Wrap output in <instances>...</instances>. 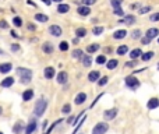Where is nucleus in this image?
<instances>
[{
    "label": "nucleus",
    "instance_id": "1",
    "mask_svg": "<svg viewBox=\"0 0 159 134\" xmlns=\"http://www.w3.org/2000/svg\"><path fill=\"white\" fill-rule=\"evenodd\" d=\"M17 74L21 77L20 80H21L22 84H29V83H31V78H32V71H31L29 69L18 67V69H17Z\"/></svg>",
    "mask_w": 159,
    "mask_h": 134
},
{
    "label": "nucleus",
    "instance_id": "2",
    "mask_svg": "<svg viewBox=\"0 0 159 134\" xmlns=\"http://www.w3.org/2000/svg\"><path fill=\"white\" fill-rule=\"evenodd\" d=\"M46 108H47V101H45V99H39V101H36L35 108H34V115H35L36 117L44 116Z\"/></svg>",
    "mask_w": 159,
    "mask_h": 134
},
{
    "label": "nucleus",
    "instance_id": "3",
    "mask_svg": "<svg viewBox=\"0 0 159 134\" xmlns=\"http://www.w3.org/2000/svg\"><path fill=\"white\" fill-rule=\"evenodd\" d=\"M108 130H109V124L105 123V122H99L92 129V134H105Z\"/></svg>",
    "mask_w": 159,
    "mask_h": 134
},
{
    "label": "nucleus",
    "instance_id": "4",
    "mask_svg": "<svg viewBox=\"0 0 159 134\" xmlns=\"http://www.w3.org/2000/svg\"><path fill=\"white\" fill-rule=\"evenodd\" d=\"M126 85L128 88H131V90H135V88L140 87V81H138V78H135V77L128 76V77H126Z\"/></svg>",
    "mask_w": 159,
    "mask_h": 134
},
{
    "label": "nucleus",
    "instance_id": "5",
    "mask_svg": "<svg viewBox=\"0 0 159 134\" xmlns=\"http://www.w3.org/2000/svg\"><path fill=\"white\" fill-rule=\"evenodd\" d=\"M36 127H38V122H36L35 119H31L29 123L27 124V127H25V134H32L34 131L36 130Z\"/></svg>",
    "mask_w": 159,
    "mask_h": 134
},
{
    "label": "nucleus",
    "instance_id": "6",
    "mask_svg": "<svg viewBox=\"0 0 159 134\" xmlns=\"http://www.w3.org/2000/svg\"><path fill=\"white\" fill-rule=\"evenodd\" d=\"M117 108H113V109H108V110H105V113H103V117H105L106 120H112L115 119L116 116H117Z\"/></svg>",
    "mask_w": 159,
    "mask_h": 134
},
{
    "label": "nucleus",
    "instance_id": "7",
    "mask_svg": "<svg viewBox=\"0 0 159 134\" xmlns=\"http://www.w3.org/2000/svg\"><path fill=\"white\" fill-rule=\"evenodd\" d=\"M49 32H50V35H53V36H60L63 34V31L59 25H50L49 27Z\"/></svg>",
    "mask_w": 159,
    "mask_h": 134
},
{
    "label": "nucleus",
    "instance_id": "8",
    "mask_svg": "<svg viewBox=\"0 0 159 134\" xmlns=\"http://www.w3.org/2000/svg\"><path fill=\"white\" fill-rule=\"evenodd\" d=\"M85 101H87V94H85V92H80V94L76 96V99H74L76 105H83Z\"/></svg>",
    "mask_w": 159,
    "mask_h": 134
},
{
    "label": "nucleus",
    "instance_id": "9",
    "mask_svg": "<svg viewBox=\"0 0 159 134\" xmlns=\"http://www.w3.org/2000/svg\"><path fill=\"white\" fill-rule=\"evenodd\" d=\"M77 13H78L80 15L85 17V15H89L91 8H89V7H87V6H80V7L77 8Z\"/></svg>",
    "mask_w": 159,
    "mask_h": 134
},
{
    "label": "nucleus",
    "instance_id": "10",
    "mask_svg": "<svg viewBox=\"0 0 159 134\" xmlns=\"http://www.w3.org/2000/svg\"><path fill=\"white\" fill-rule=\"evenodd\" d=\"M120 24H127V25H131V24H134L135 22V17L134 15H126V17L123 18V20H120Z\"/></svg>",
    "mask_w": 159,
    "mask_h": 134
},
{
    "label": "nucleus",
    "instance_id": "11",
    "mask_svg": "<svg viewBox=\"0 0 159 134\" xmlns=\"http://www.w3.org/2000/svg\"><path fill=\"white\" fill-rule=\"evenodd\" d=\"M32 96H34V91L32 90H27V91H24V92H22V101H24V102L31 101V99H32Z\"/></svg>",
    "mask_w": 159,
    "mask_h": 134
},
{
    "label": "nucleus",
    "instance_id": "12",
    "mask_svg": "<svg viewBox=\"0 0 159 134\" xmlns=\"http://www.w3.org/2000/svg\"><path fill=\"white\" fill-rule=\"evenodd\" d=\"M13 84H14V78H13V77H7V78H4V80L0 83V85L3 88H8V87H11Z\"/></svg>",
    "mask_w": 159,
    "mask_h": 134
},
{
    "label": "nucleus",
    "instance_id": "13",
    "mask_svg": "<svg viewBox=\"0 0 159 134\" xmlns=\"http://www.w3.org/2000/svg\"><path fill=\"white\" fill-rule=\"evenodd\" d=\"M159 106V99L158 98H151L147 103V108L148 109H156Z\"/></svg>",
    "mask_w": 159,
    "mask_h": 134
},
{
    "label": "nucleus",
    "instance_id": "14",
    "mask_svg": "<svg viewBox=\"0 0 159 134\" xmlns=\"http://www.w3.org/2000/svg\"><path fill=\"white\" fill-rule=\"evenodd\" d=\"M126 35H127L126 29H117V31L113 34V38H115V39H123V38H126Z\"/></svg>",
    "mask_w": 159,
    "mask_h": 134
},
{
    "label": "nucleus",
    "instance_id": "15",
    "mask_svg": "<svg viewBox=\"0 0 159 134\" xmlns=\"http://www.w3.org/2000/svg\"><path fill=\"white\" fill-rule=\"evenodd\" d=\"M56 80H57L59 84H66V83H67V73H66V71H60L57 74V78H56Z\"/></svg>",
    "mask_w": 159,
    "mask_h": 134
},
{
    "label": "nucleus",
    "instance_id": "16",
    "mask_svg": "<svg viewBox=\"0 0 159 134\" xmlns=\"http://www.w3.org/2000/svg\"><path fill=\"white\" fill-rule=\"evenodd\" d=\"M159 34V29L158 28H149L148 31H147V38H149V39H154V38H156Z\"/></svg>",
    "mask_w": 159,
    "mask_h": 134
},
{
    "label": "nucleus",
    "instance_id": "17",
    "mask_svg": "<svg viewBox=\"0 0 159 134\" xmlns=\"http://www.w3.org/2000/svg\"><path fill=\"white\" fill-rule=\"evenodd\" d=\"M99 77H101V73L95 70V71H91L89 74H88V80H89L91 83H95V81H98Z\"/></svg>",
    "mask_w": 159,
    "mask_h": 134
},
{
    "label": "nucleus",
    "instance_id": "18",
    "mask_svg": "<svg viewBox=\"0 0 159 134\" xmlns=\"http://www.w3.org/2000/svg\"><path fill=\"white\" fill-rule=\"evenodd\" d=\"M11 69H13V64H11V63H2V64H0V73H3V74L8 73Z\"/></svg>",
    "mask_w": 159,
    "mask_h": 134
},
{
    "label": "nucleus",
    "instance_id": "19",
    "mask_svg": "<svg viewBox=\"0 0 159 134\" xmlns=\"http://www.w3.org/2000/svg\"><path fill=\"white\" fill-rule=\"evenodd\" d=\"M140 56H142V51L140 49V47H137V49H134V51H131V52H130V57L133 59V60L138 59Z\"/></svg>",
    "mask_w": 159,
    "mask_h": 134
},
{
    "label": "nucleus",
    "instance_id": "20",
    "mask_svg": "<svg viewBox=\"0 0 159 134\" xmlns=\"http://www.w3.org/2000/svg\"><path fill=\"white\" fill-rule=\"evenodd\" d=\"M22 129H24V126H22V122H21V120H18L17 123L14 124V127H13V133H14V134H20Z\"/></svg>",
    "mask_w": 159,
    "mask_h": 134
},
{
    "label": "nucleus",
    "instance_id": "21",
    "mask_svg": "<svg viewBox=\"0 0 159 134\" xmlns=\"http://www.w3.org/2000/svg\"><path fill=\"white\" fill-rule=\"evenodd\" d=\"M69 10H70V6H69V4L60 3V4L57 6V11L60 13V14H64V13H67Z\"/></svg>",
    "mask_w": 159,
    "mask_h": 134
},
{
    "label": "nucleus",
    "instance_id": "22",
    "mask_svg": "<svg viewBox=\"0 0 159 134\" xmlns=\"http://www.w3.org/2000/svg\"><path fill=\"white\" fill-rule=\"evenodd\" d=\"M45 77H46V78H53L54 67H46V69H45Z\"/></svg>",
    "mask_w": 159,
    "mask_h": 134
},
{
    "label": "nucleus",
    "instance_id": "23",
    "mask_svg": "<svg viewBox=\"0 0 159 134\" xmlns=\"http://www.w3.org/2000/svg\"><path fill=\"white\" fill-rule=\"evenodd\" d=\"M117 64H119V62H117L116 59H112V60H109V62L106 63V67H108L109 70H115L116 67H117Z\"/></svg>",
    "mask_w": 159,
    "mask_h": 134
},
{
    "label": "nucleus",
    "instance_id": "24",
    "mask_svg": "<svg viewBox=\"0 0 159 134\" xmlns=\"http://www.w3.org/2000/svg\"><path fill=\"white\" fill-rule=\"evenodd\" d=\"M42 51H44L45 53H52V52H53V45H52L50 42H46V44H44V46H42Z\"/></svg>",
    "mask_w": 159,
    "mask_h": 134
},
{
    "label": "nucleus",
    "instance_id": "25",
    "mask_svg": "<svg viewBox=\"0 0 159 134\" xmlns=\"http://www.w3.org/2000/svg\"><path fill=\"white\" fill-rule=\"evenodd\" d=\"M127 52H128V46H127V45H122V46L117 47V54H120V56H122V54H126Z\"/></svg>",
    "mask_w": 159,
    "mask_h": 134
},
{
    "label": "nucleus",
    "instance_id": "26",
    "mask_svg": "<svg viewBox=\"0 0 159 134\" xmlns=\"http://www.w3.org/2000/svg\"><path fill=\"white\" fill-rule=\"evenodd\" d=\"M76 35H77V38H84V36L87 35V29L85 28H77Z\"/></svg>",
    "mask_w": 159,
    "mask_h": 134
},
{
    "label": "nucleus",
    "instance_id": "27",
    "mask_svg": "<svg viewBox=\"0 0 159 134\" xmlns=\"http://www.w3.org/2000/svg\"><path fill=\"white\" fill-rule=\"evenodd\" d=\"M71 56L74 59H83V51H81V49H74Z\"/></svg>",
    "mask_w": 159,
    "mask_h": 134
},
{
    "label": "nucleus",
    "instance_id": "28",
    "mask_svg": "<svg viewBox=\"0 0 159 134\" xmlns=\"http://www.w3.org/2000/svg\"><path fill=\"white\" fill-rule=\"evenodd\" d=\"M154 54H155L154 52H147V53H144L141 56V59L144 60V62H148V60H151V59L154 57Z\"/></svg>",
    "mask_w": 159,
    "mask_h": 134
},
{
    "label": "nucleus",
    "instance_id": "29",
    "mask_svg": "<svg viewBox=\"0 0 159 134\" xmlns=\"http://www.w3.org/2000/svg\"><path fill=\"white\" fill-rule=\"evenodd\" d=\"M35 20L36 21H41V22H46L49 18H47V15H45V14H35Z\"/></svg>",
    "mask_w": 159,
    "mask_h": 134
},
{
    "label": "nucleus",
    "instance_id": "30",
    "mask_svg": "<svg viewBox=\"0 0 159 134\" xmlns=\"http://www.w3.org/2000/svg\"><path fill=\"white\" fill-rule=\"evenodd\" d=\"M98 49H99V45H98V44H92V45H89V46L87 47V52H88V53H94V52H96Z\"/></svg>",
    "mask_w": 159,
    "mask_h": 134
},
{
    "label": "nucleus",
    "instance_id": "31",
    "mask_svg": "<svg viewBox=\"0 0 159 134\" xmlns=\"http://www.w3.org/2000/svg\"><path fill=\"white\" fill-rule=\"evenodd\" d=\"M83 63L85 67H91V63H92V59L91 56H83Z\"/></svg>",
    "mask_w": 159,
    "mask_h": 134
},
{
    "label": "nucleus",
    "instance_id": "32",
    "mask_svg": "<svg viewBox=\"0 0 159 134\" xmlns=\"http://www.w3.org/2000/svg\"><path fill=\"white\" fill-rule=\"evenodd\" d=\"M70 112H71V106H70V103H66V105L62 108V113L63 115H69Z\"/></svg>",
    "mask_w": 159,
    "mask_h": 134
},
{
    "label": "nucleus",
    "instance_id": "33",
    "mask_svg": "<svg viewBox=\"0 0 159 134\" xmlns=\"http://www.w3.org/2000/svg\"><path fill=\"white\" fill-rule=\"evenodd\" d=\"M108 81H109V77H102L101 80H98V85H99V87H103V85H106V84H108Z\"/></svg>",
    "mask_w": 159,
    "mask_h": 134
},
{
    "label": "nucleus",
    "instance_id": "34",
    "mask_svg": "<svg viewBox=\"0 0 159 134\" xmlns=\"http://www.w3.org/2000/svg\"><path fill=\"white\" fill-rule=\"evenodd\" d=\"M62 122H63V120H62V119H59V120H56V122H54V123H53V124H52V126H50V127H49V129H47V131H46V133H45V134H50V131H52V130H53V129H54V127H56V126H57V124H59V123H62Z\"/></svg>",
    "mask_w": 159,
    "mask_h": 134
},
{
    "label": "nucleus",
    "instance_id": "35",
    "mask_svg": "<svg viewBox=\"0 0 159 134\" xmlns=\"http://www.w3.org/2000/svg\"><path fill=\"white\" fill-rule=\"evenodd\" d=\"M59 49H60V51H69V44H67V42H66V41H63V42H60V45H59Z\"/></svg>",
    "mask_w": 159,
    "mask_h": 134
},
{
    "label": "nucleus",
    "instance_id": "36",
    "mask_svg": "<svg viewBox=\"0 0 159 134\" xmlns=\"http://www.w3.org/2000/svg\"><path fill=\"white\" fill-rule=\"evenodd\" d=\"M96 63H98V64H103V63H106V56H105V54L98 56V57H96Z\"/></svg>",
    "mask_w": 159,
    "mask_h": 134
},
{
    "label": "nucleus",
    "instance_id": "37",
    "mask_svg": "<svg viewBox=\"0 0 159 134\" xmlns=\"http://www.w3.org/2000/svg\"><path fill=\"white\" fill-rule=\"evenodd\" d=\"M13 24H14L15 27H21L22 25V20L20 17H14L13 18Z\"/></svg>",
    "mask_w": 159,
    "mask_h": 134
},
{
    "label": "nucleus",
    "instance_id": "38",
    "mask_svg": "<svg viewBox=\"0 0 159 134\" xmlns=\"http://www.w3.org/2000/svg\"><path fill=\"white\" fill-rule=\"evenodd\" d=\"M92 32H94V35H101V34L103 32V27H95V28L92 29Z\"/></svg>",
    "mask_w": 159,
    "mask_h": 134
},
{
    "label": "nucleus",
    "instance_id": "39",
    "mask_svg": "<svg viewBox=\"0 0 159 134\" xmlns=\"http://www.w3.org/2000/svg\"><path fill=\"white\" fill-rule=\"evenodd\" d=\"M81 2H83V4H84V6H87V7H89L91 4L96 3V0H81Z\"/></svg>",
    "mask_w": 159,
    "mask_h": 134
},
{
    "label": "nucleus",
    "instance_id": "40",
    "mask_svg": "<svg viewBox=\"0 0 159 134\" xmlns=\"http://www.w3.org/2000/svg\"><path fill=\"white\" fill-rule=\"evenodd\" d=\"M134 38V39H138V38H141V31L140 29H135V31H133V35H131Z\"/></svg>",
    "mask_w": 159,
    "mask_h": 134
},
{
    "label": "nucleus",
    "instance_id": "41",
    "mask_svg": "<svg viewBox=\"0 0 159 134\" xmlns=\"http://www.w3.org/2000/svg\"><path fill=\"white\" fill-rule=\"evenodd\" d=\"M110 4L113 6V8H119L120 7V0H110Z\"/></svg>",
    "mask_w": 159,
    "mask_h": 134
},
{
    "label": "nucleus",
    "instance_id": "42",
    "mask_svg": "<svg viewBox=\"0 0 159 134\" xmlns=\"http://www.w3.org/2000/svg\"><path fill=\"white\" fill-rule=\"evenodd\" d=\"M116 15H120V17H123L124 15V11L122 10V7H119V8H115V11H113Z\"/></svg>",
    "mask_w": 159,
    "mask_h": 134
},
{
    "label": "nucleus",
    "instance_id": "43",
    "mask_svg": "<svg viewBox=\"0 0 159 134\" xmlns=\"http://www.w3.org/2000/svg\"><path fill=\"white\" fill-rule=\"evenodd\" d=\"M0 28H3V29L8 28V24H7V21H4V20H0Z\"/></svg>",
    "mask_w": 159,
    "mask_h": 134
},
{
    "label": "nucleus",
    "instance_id": "44",
    "mask_svg": "<svg viewBox=\"0 0 159 134\" xmlns=\"http://www.w3.org/2000/svg\"><path fill=\"white\" fill-rule=\"evenodd\" d=\"M149 18H151V21H159V13H155V14H152Z\"/></svg>",
    "mask_w": 159,
    "mask_h": 134
},
{
    "label": "nucleus",
    "instance_id": "45",
    "mask_svg": "<svg viewBox=\"0 0 159 134\" xmlns=\"http://www.w3.org/2000/svg\"><path fill=\"white\" fill-rule=\"evenodd\" d=\"M148 11H151V7H144L140 10V14H145V13H148Z\"/></svg>",
    "mask_w": 159,
    "mask_h": 134
},
{
    "label": "nucleus",
    "instance_id": "46",
    "mask_svg": "<svg viewBox=\"0 0 159 134\" xmlns=\"http://www.w3.org/2000/svg\"><path fill=\"white\" fill-rule=\"evenodd\" d=\"M11 51H13V52L20 51V46H18V44H13V46H11Z\"/></svg>",
    "mask_w": 159,
    "mask_h": 134
},
{
    "label": "nucleus",
    "instance_id": "47",
    "mask_svg": "<svg viewBox=\"0 0 159 134\" xmlns=\"http://www.w3.org/2000/svg\"><path fill=\"white\" fill-rule=\"evenodd\" d=\"M10 34H11V36H13V38H15V39H17V38H20V36H18V34L15 32V31H10Z\"/></svg>",
    "mask_w": 159,
    "mask_h": 134
},
{
    "label": "nucleus",
    "instance_id": "48",
    "mask_svg": "<svg viewBox=\"0 0 159 134\" xmlns=\"http://www.w3.org/2000/svg\"><path fill=\"white\" fill-rule=\"evenodd\" d=\"M28 29H29V31H35L36 27L34 25V24H28Z\"/></svg>",
    "mask_w": 159,
    "mask_h": 134
},
{
    "label": "nucleus",
    "instance_id": "49",
    "mask_svg": "<svg viewBox=\"0 0 159 134\" xmlns=\"http://www.w3.org/2000/svg\"><path fill=\"white\" fill-rule=\"evenodd\" d=\"M133 66H135V62H128V63H126V67H133Z\"/></svg>",
    "mask_w": 159,
    "mask_h": 134
},
{
    "label": "nucleus",
    "instance_id": "50",
    "mask_svg": "<svg viewBox=\"0 0 159 134\" xmlns=\"http://www.w3.org/2000/svg\"><path fill=\"white\" fill-rule=\"evenodd\" d=\"M149 42H151V39H149V38H144V39H142V44H144V45L149 44Z\"/></svg>",
    "mask_w": 159,
    "mask_h": 134
},
{
    "label": "nucleus",
    "instance_id": "51",
    "mask_svg": "<svg viewBox=\"0 0 159 134\" xmlns=\"http://www.w3.org/2000/svg\"><path fill=\"white\" fill-rule=\"evenodd\" d=\"M44 2H45V4H46V6H50V3H52L50 0H44Z\"/></svg>",
    "mask_w": 159,
    "mask_h": 134
},
{
    "label": "nucleus",
    "instance_id": "52",
    "mask_svg": "<svg viewBox=\"0 0 159 134\" xmlns=\"http://www.w3.org/2000/svg\"><path fill=\"white\" fill-rule=\"evenodd\" d=\"M46 127H47V122L45 120V122H44V124H42V129H46Z\"/></svg>",
    "mask_w": 159,
    "mask_h": 134
},
{
    "label": "nucleus",
    "instance_id": "53",
    "mask_svg": "<svg viewBox=\"0 0 159 134\" xmlns=\"http://www.w3.org/2000/svg\"><path fill=\"white\" fill-rule=\"evenodd\" d=\"M50 2H56V3H60L62 0H50Z\"/></svg>",
    "mask_w": 159,
    "mask_h": 134
},
{
    "label": "nucleus",
    "instance_id": "54",
    "mask_svg": "<svg viewBox=\"0 0 159 134\" xmlns=\"http://www.w3.org/2000/svg\"><path fill=\"white\" fill-rule=\"evenodd\" d=\"M2 113H3V108H2V106H0V115H2Z\"/></svg>",
    "mask_w": 159,
    "mask_h": 134
},
{
    "label": "nucleus",
    "instance_id": "55",
    "mask_svg": "<svg viewBox=\"0 0 159 134\" xmlns=\"http://www.w3.org/2000/svg\"><path fill=\"white\" fill-rule=\"evenodd\" d=\"M0 54H4V51H2V49H0Z\"/></svg>",
    "mask_w": 159,
    "mask_h": 134
},
{
    "label": "nucleus",
    "instance_id": "56",
    "mask_svg": "<svg viewBox=\"0 0 159 134\" xmlns=\"http://www.w3.org/2000/svg\"><path fill=\"white\" fill-rule=\"evenodd\" d=\"M0 134H3V133H2V131H0Z\"/></svg>",
    "mask_w": 159,
    "mask_h": 134
},
{
    "label": "nucleus",
    "instance_id": "57",
    "mask_svg": "<svg viewBox=\"0 0 159 134\" xmlns=\"http://www.w3.org/2000/svg\"><path fill=\"white\" fill-rule=\"evenodd\" d=\"M158 69H159V64H158Z\"/></svg>",
    "mask_w": 159,
    "mask_h": 134
},
{
    "label": "nucleus",
    "instance_id": "58",
    "mask_svg": "<svg viewBox=\"0 0 159 134\" xmlns=\"http://www.w3.org/2000/svg\"><path fill=\"white\" fill-rule=\"evenodd\" d=\"M158 42H159V39H158Z\"/></svg>",
    "mask_w": 159,
    "mask_h": 134
}]
</instances>
